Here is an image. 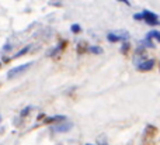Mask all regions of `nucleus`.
<instances>
[{
    "mask_svg": "<svg viewBox=\"0 0 160 145\" xmlns=\"http://www.w3.org/2000/svg\"><path fill=\"white\" fill-rule=\"evenodd\" d=\"M129 33L127 30H117L114 33H110L107 35V39L110 42H118V41H127L129 38Z\"/></svg>",
    "mask_w": 160,
    "mask_h": 145,
    "instance_id": "nucleus-1",
    "label": "nucleus"
},
{
    "mask_svg": "<svg viewBox=\"0 0 160 145\" xmlns=\"http://www.w3.org/2000/svg\"><path fill=\"white\" fill-rule=\"evenodd\" d=\"M31 65H32V62H28V64H22V65H20V66L13 68V69H10V70L7 72V78H8V79H14V78H17L18 75L24 73L27 69H30Z\"/></svg>",
    "mask_w": 160,
    "mask_h": 145,
    "instance_id": "nucleus-2",
    "label": "nucleus"
},
{
    "mask_svg": "<svg viewBox=\"0 0 160 145\" xmlns=\"http://www.w3.org/2000/svg\"><path fill=\"white\" fill-rule=\"evenodd\" d=\"M142 20H145V21H146L149 25H160L158 14L152 13V11H149V10H143V11H142Z\"/></svg>",
    "mask_w": 160,
    "mask_h": 145,
    "instance_id": "nucleus-3",
    "label": "nucleus"
},
{
    "mask_svg": "<svg viewBox=\"0 0 160 145\" xmlns=\"http://www.w3.org/2000/svg\"><path fill=\"white\" fill-rule=\"evenodd\" d=\"M153 66H155V61H153V59H148V61H143V62H141V64H138V69L142 70V72L152 70Z\"/></svg>",
    "mask_w": 160,
    "mask_h": 145,
    "instance_id": "nucleus-4",
    "label": "nucleus"
},
{
    "mask_svg": "<svg viewBox=\"0 0 160 145\" xmlns=\"http://www.w3.org/2000/svg\"><path fill=\"white\" fill-rule=\"evenodd\" d=\"M72 127H73L72 123H61V124H58V126L53 127V130L58 131V132H68V131H70Z\"/></svg>",
    "mask_w": 160,
    "mask_h": 145,
    "instance_id": "nucleus-5",
    "label": "nucleus"
},
{
    "mask_svg": "<svg viewBox=\"0 0 160 145\" xmlns=\"http://www.w3.org/2000/svg\"><path fill=\"white\" fill-rule=\"evenodd\" d=\"M155 132H156V128L153 126H148L146 127V130H145V132H143V138H145V141H149L150 138L155 135Z\"/></svg>",
    "mask_w": 160,
    "mask_h": 145,
    "instance_id": "nucleus-6",
    "label": "nucleus"
},
{
    "mask_svg": "<svg viewBox=\"0 0 160 145\" xmlns=\"http://www.w3.org/2000/svg\"><path fill=\"white\" fill-rule=\"evenodd\" d=\"M66 117L65 116H53V117H47L45 118V123H56V121H65Z\"/></svg>",
    "mask_w": 160,
    "mask_h": 145,
    "instance_id": "nucleus-7",
    "label": "nucleus"
},
{
    "mask_svg": "<svg viewBox=\"0 0 160 145\" xmlns=\"http://www.w3.org/2000/svg\"><path fill=\"white\" fill-rule=\"evenodd\" d=\"M65 45H66V42H65V41H63V42H61V44H59L58 47H55V49L49 51V52H48L47 55H48V56H55L56 54L59 52V51H62V49H63V47H65Z\"/></svg>",
    "mask_w": 160,
    "mask_h": 145,
    "instance_id": "nucleus-8",
    "label": "nucleus"
},
{
    "mask_svg": "<svg viewBox=\"0 0 160 145\" xmlns=\"http://www.w3.org/2000/svg\"><path fill=\"white\" fill-rule=\"evenodd\" d=\"M146 38H149V39L155 38V39H158V41L160 42V33L159 31H149V33L146 34Z\"/></svg>",
    "mask_w": 160,
    "mask_h": 145,
    "instance_id": "nucleus-9",
    "label": "nucleus"
},
{
    "mask_svg": "<svg viewBox=\"0 0 160 145\" xmlns=\"http://www.w3.org/2000/svg\"><path fill=\"white\" fill-rule=\"evenodd\" d=\"M30 48H31V45H27V47H24L21 51H18V52L14 55V58H20V56H22V55H25V54L30 51Z\"/></svg>",
    "mask_w": 160,
    "mask_h": 145,
    "instance_id": "nucleus-10",
    "label": "nucleus"
},
{
    "mask_svg": "<svg viewBox=\"0 0 160 145\" xmlns=\"http://www.w3.org/2000/svg\"><path fill=\"white\" fill-rule=\"evenodd\" d=\"M129 48H131L129 42H127V41H125L124 44H122V47H121V52L124 54V55H127V54H128V51H129Z\"/></svg>",
    "mask_w": 160,
    "mask_h": 145,
    "instance_id": "nucleus-11",
    "label": "nucleus"
},
{
    "mask_svg": "<svg viewBox=\"0 0 160 145\" xmlns=\"http://www.w3.org/2000/svg\"><path fill=\"white\" fill-rule=\"evenodd\" d=\"M141 44H142V45H146L148 48H155V44H153V42L150 41L149 38H145L143 41H141Z\"/></svg>",
    "mask_w": 160,
    "mask_h": 145,
    "instance_id": "nucleus-12",
    "label": "nucleus"
},
{
    "mask_svg": "<svg viewBox=\"0 0 160 145\" xmlns=\"http://www.w3.org/2000/svg\"><path fill=\"white\" fill-rule=\"evenodd\" d=\"M88 49H90V52H93V54H102V49L100 47H90Z\"/></svg>",
    "mask_w": 160,
    "mask_h": 145,
    "instance_id": "nucleus-13",
    "label": "nucleus"
},
{
    "mask_svg": "<svg viewBox=\"0 0 160 145\" xmlns=\"http://www.w3.org/2000/svg\"><path fill=\"white\" fill-rule=\"evenodd\" d=\"M31 111V107L28 106V107H25V109H22L21 110V113H20V116H21V117H27V114L28 113Z\"/></svg>",
    "mask_w": 160,
    "mask_h": 145,
    "instance_id": "nucleus-14",
    "label": "nucleus"
},
{
    "mask_svg": "<svg viewBox=\"0 0 160 145\" xmlns=\"http://www.w3.org/2000/svg\"><path fill=\"white\" fill-rule=\"evenodd\" d=\"M70 30H72V33H75V34H78L82 31V28H80V25L79 24H73L72 27H70Z\"/></svg>",
    "mask_w": 160,
    "mask_h": 145,
    "instance_id": "nucleus-15",
    "label": "nucleus"
},
{
    "mask_svg": "<svg viewBox=\"0 0 160 145\" xmlns=\"http://www.w3.org/2000/svg\"><path fill=\"white\" fill-rule=\"evenodd\" d=\"M78 48H79V49H78L79 54H82L83 51H86V42H80V44L78 45Z\"/></svg>",
    "mask_w": 160,
    "mask_h": 145,
    "instance_id": "nucleus-16",
    "label": "nucleus"
},
{
    "mask_svg": "<svg viewBox=\"0 0 160 145\" xmlns=\"http://www.w3.org/2000/svg\"><path fill=\"white\" fill-rule=\"evenodd\" d=\"M3 49H4V51H10V49H11L10 44H6V45H4V48H3Z\"/></svg>",
    "mask_w": 160,
    "mask_h": 145,
    "instance_id": "nucleus-17",
    "label": "nucleus"
},
{
    "mask_svg": "<svg viewBox=\"0 0 160 145\" xmlns=\"http://www.w3.org/2000/svg\"><path fill=\"white\" fill-rule=\"evenodd\" d=\"M117 2H122V3H125V4H127V6H131L129 0H117Z\"/></svg>",
    "mask_w": 160,
    "mask_h": 145,
    "instance_id": "nucleus-18",
    "label": "nucleus"
},
{
    "mask_svg": "<svg viewBox=\"0 0 160 145\" xmlns=\"http://www.w3.org/2000/svg\"><path fill=\"white\" fill-rule=\"evenodd\" d=\"M86 145H94V144H86Z\"/></svg>",
    "mask_w": 160,
    "mask_h": 145,
    "instance_id": "nucleus-19",
    "label": "nucleus"
},
{
    "mask_svg": "<svg viewBox=\"0 0 160 145\" xmlns=\"http://www.w3.org/2000/svg\"><path fill=\"white\" fill-rule=\"evenodd\" d=\"M0 120H2V117H0Z\"/></svg>",
    "mask_w": 160,
    "mask_h": 145,
    "instance_id": "nucleus-20",
    "label": "nucleus"
}]
</instances>
